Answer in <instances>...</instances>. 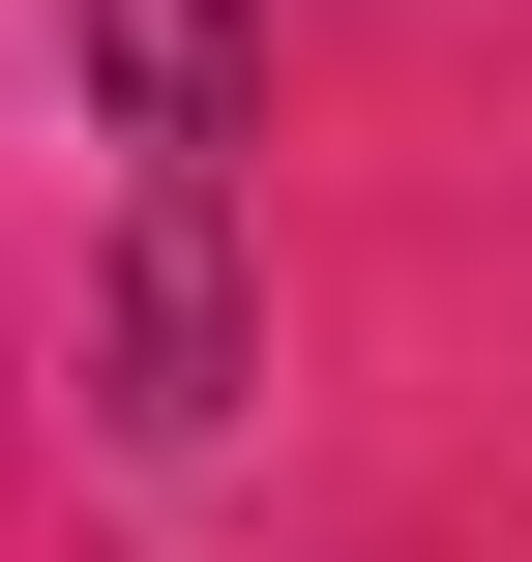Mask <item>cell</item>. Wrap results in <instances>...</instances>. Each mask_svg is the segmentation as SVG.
Returning a JSON list of instances; mask_svg holds the SVG:
<instances>
[{
    "label": "cell",
    "instance_id": "obj_1",
    "mask_svg": "<svg viewBox=\"0 0 532 562\" xmlns=\"http://www.w3.org/2000/svg\"><path fill=\"white\" fill-rule=\"evenodd\" d=\"M118 119H148V178H207L237 148V0H118Z\"/></svg>",
    "mask_w": 532,
    "mask_h": 562
}]
</instances>
